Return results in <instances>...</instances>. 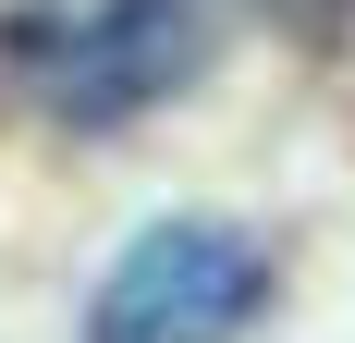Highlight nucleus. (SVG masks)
I'll use <instances>...</instances> for the list:
<instances>
[{"label":"nucleus","instance_id":"1","mask_svg":"<svg viewBox=\"0 0 355 343\" xmlns=\"http://www.w3.org/2000/svg\"><path fill=\"white\" fill-rule=\"evenodd\" d=\"M196 49H209L196 0H49L12 25V62L62 123H135L196 74Z\"/></svg>","mask_w":355,"mask_h":343},{"label":"nucleus","instance_id":"2","mask_svg":"<svg viewBox=\"0 0 355 343\" xmlns=\"http://www.w3.org/2000/svg\"><path fill=\"white\" fill-rule=\"evenodd\" d=\"M270 307V245L233 221H147L86 294V343H233Z\"/></svg>","mask_w":355,"mask_h":343},{"label":"nucleus","instance_id":"3","mask_svg":"<svg viewBox=\"0 0 355 343\" xmlns=\"http://www.w3.org/2000/svg\"><path fill=\"white\" fill-rule=\"evenodd\" d=\"M257 12H270L282 37H319V49H331V37H355V0H257Z\"/></svg>","mask_w":355,"mask_h":343}]
</instances>
